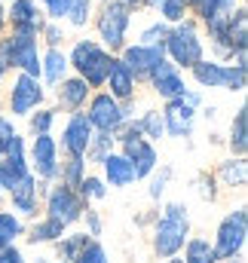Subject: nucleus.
I'll return each instance as SVG.
<instances>
[{
  "label": "nucleus",
  "instance_id": "423d86ee",
  "mask_svg": "<svg viewBox=\"0 0 248 263\" xmlns=\"http://www.w3.org/2000/svg\"><path fill=\"white\" fill-rule=\"evenodd\" d=\"M245 239H248V208L239 205V208H233L230 214L221 217V223L215 230V239H211V248H215L218 260H230V257L242 254Z\"/></svg>",
  "mask_w": 248,
  "mask_h": 263
},
{
  "label": "nucleus",
  "instance_id": "9b49d317",
  "mask_svg": "<svg viewBox=\"0 0 248 263\" xmlns=\"http://www.w3.org/2000/svg\"><path fill=\"white\" fill-rule=\"evenodd\" d=\"M92 123L86 120V114L83 110H74V114H67V120H64L62 126V141H59V150H62L64 156H80V159H86V147H89V141H92Z\"/></svg>",
  "mask_w": 248,
  "mask_h": 263
},
{
  "label": "nucleus",
  "instance_id": "58836bf2",
  "mask_svg": "<svg viewBox=\"0 0 248 263\" xmlns=\"http://www.w3.org/2000/svg\"><path fill=\"white\" fill-rule=\"evenodd\" d=\"M70 263H111V260H108V251H104V245H101L98 239H89V242L80 248V254H77Z\"/></svg>",
  "mask_w": 248,
  "mask_h": 263
},
{
  "label": "nucleus",
  "instance_id": "8fccbe9b",
  "mask_svg": "<svg viewBox=\"0 0 248 263\" xmlns=\"http://www.w3.org/2000/svg\"><path fill=\"white\" fill-rule=\"evenodd\" d=\"M6 73H9V70H6V65L0 62V83H3V77H6Z\"/></svg>",
  "mask_w": 248,
  "mask_h": 263
},
{
  "label": "nucleus",
  "instance_id": "f8f14e48",
  "mask_svg": "<svg viewBox=\"0 0 248 263\" xmlns=\"http://www.w3.org/2000/svg\"><path fill=\"white\" fill-rule=\"evenodd\" d=\"M163 126H166V138H190L196 129V117L199 110L193 104H187L184 98H169L163 101Z\"/></svg>",
  "mask_w": 248,
  "mask_h": 263
},
{
  "label": "nucleus",
  "instance_id": "9d476101",
  "mask_svg": "<svg viewBox=\"0 0 248 263\" xmlns=\"http://www.w3.org/2000/svg\"><path fill=\"white\" fill-rule=\"evenodd\" d=\"M46 25V15L37 0H6V28L9 34L37 37Z\"/></svg>",
  "mask_w": 248,
  "mask_h": 263
},
{
  "label": "nucleus",
  "instance_id": "f704fd0d",
  "mask_svg": "<svg viewBox=\"0 0 248 263\" xmlns=\"http://www.w3.org/2000/svg\"><path fill=\"white\" fill-rule=\"evenodd\" d=\"M77 193L83 196V202L89 205V202H101V199H108V184H104V178L101 175H83V181L77 184Z\"/></svg>",
  "mask_w": 248,
  "mask_h": 263
},
{
  "label": "nucleus",
  "instance_id": "37998d69",
  "mask_svg": "<svg viewBox=\"0 0 248 263\" xmlns=\"http://www.w3.org/2000/svg\"><path fill=\"white\" fill-rule=\"evenodd\" d=\"M83 223H86V236L89 239H98L101 233H104V220H101V214L95 211V208H89L86 205V211H83V217H80Z\"/></svg>",
  "mask_w": 248,
  "mask_h": 263
},
{
  "label": "nucleus",
  "instance_id": "603ef678",
  "mask_svg": "<svg viewBox=\"0 0 248 263\" xmlns=\"http://www.w3.org/2000/svg\"><path fill=\"white\" fill-rule=\"evenodd\" d=\"M34 263H49V257H37Z\"/></svg>",
  "mask_w": 248,
  "mask_h": 263
},
{
  "label": "nucleus",
  "instance_id": "dca6fc26",
  "mask_svg": "<svg viewBox=\"0 0 248 263\" xmlns=\"http://www.w3.org/2000/svg\"><path fill=\"white\" fill-rule=\"evenodd\" d=\"M117 150L132 162V168H135V181H144V178L160 165V150H156V144L147 141V138L123 141V144H117Z\"/></svg>",
  "mask_w": 248,
  "mask_h": 263
},
{
  "label": "nucleus",
  "instance_id": "6ab92c4d",
  "mask_svg": "<svg viewBox=\"0 0 248 263\" xmlns=\"http://www.w3.org/2000/svg\"><path fill=\"white\" fill-rule=\"evenodd\" d=\"M70 73V65H67V52L62 46H46L40 52V83L46 89H56L64 77Z\"/></svg>",
  "mask_w": 248,
  "mask_h": 263
},
{
  "label": "nucleus",
  "instance_id": "c9c22d12",
  "mask_svg": "<svg viewBox=\"0 0 248 263\" xmlns=\"http://www.w3.org/2000/svg\"><path fill=\"white\" fill-rule=\"evenodd\" d=\"M86 165H89V162L80 159V156H64V162L59 165V181L77 190V184H80L83 175H86Z\"/></svg>",
  "mask_w": 248,
  "mask_h": 263
},
{
  "label": "nucleus",
  "instance_id": "864d4df0",
  "mask_svg": "<svg viewBox=\"0 0 248 263\" xmlns=\"http://www.w3.org/2000/svg\"><path fill=\"white\" fill-rule=\"evenodd\" d=\"M178 3H184L187 9H190V3H193V0H178Z\"/></svg>",
  "mask_w": 248,
  "mask_h": 263
},
{
  "label": "nucleus",
  "instance_id": "39448f33",
  "mask_svg": "<svg viewBox=\"0 0 248 263\" xmlns=\"http://www.w3.org/2000/svg\"><path fill=\"white\" fill-rule=\"evenodd\" d=\"M135 104H138V98H135V101H117V98L108 95L104 89H92V95H89L83 114H86V120L92 123L95 132H111V135H114L126 120L135 117Z\"/></svg>",
  "mask_w": 248,
  "mask_h": 263
},
{
  "label": "nucleus",
  "instance_id": "de8ad7c7",
  "mask_svg": "<svg viewBox=\"0 0 248 263\" xmlns=\"http://www.w3.org/2000/svg\"><path fill=\"white\" fill-rule=\"evenodd\" d=\"M166 263H184V260H181V254H172V257H166Z\"/></svg>",
  "mask_w": 248,
  "mask_h": 263
},
{
  "label": "nucleus",
  "instance_id": "6e6d98bb",
  "mask_svg": "<svg viewBox=\"0 0 248 263\" xmlns=\"http://www.w3.org/2000/svg\"><path fill=\"white\" fill-rule=\"evenodd\" d=\"M0 156H3V144H0Z\"/></svg>",
  "mask_w": 248,
  "mask_h": 263
},
{
  "label": "nucleus",
  "instance_id": "f03ea898",
  "mask_svg": "<svg viewBox=\"0 0 248 263\" xmlns=\"http://www.w3.org/2000/svg\"><path fill=\"white\" fill-rule=\"evenodd\" d=\"M190 239V214L181 202H169L163 208V214H156L153 220V254L156 257H172V254H181L184 242Z\"/></svg>",
  "mask_w": 248,
  "mask_h": 263
},
{
  "label": "nucleus",
  "instance_id": "13d9d810",
  "mask_svg": "<svg viewBox=\"0 0 248 263\" xmlns=\"http://www.w3.org/2000/svg\"><path fill=\"white\" fill-rule=\"evenodd\" d=\"M3 3H6V0H3Z\"/></svg>",
  "mask_w": 248,
  "mask_h": 263
},
{
  "label": "nucleus",
  "instance_id": "412c9836",
  "mask_svg": "<svg viewBox=\"0 0 248 263\" xmlns=\"http://www.w3.org/2000/svg\"><path fill=\"white\" fill-rule=\"evenodd\" d=\"M224 67L227 62H221V59H199L196 65L190 67L187 73L193 77V83H196V89H224Z\"/></svg>",
  "mask_w": 248,
  "mask_h": 263
},
{
  "label": "nucleus",
  "instance_id": "7ed1b4c3",
  "mask_svg": "<svg viewBox=\"0 0 248 263\" xmlns=\"http://www.w3.org/2000/svg\"><path fill=\"white\" fill-rule=\"evenodd\" d=\"M132 18H135V9L126 6L123 0H101V6H98L95 15H92V25H95L98 43H101L108 52L117 55L126 43H129Z\"/></svg>",
  "mask_w": 248,
  "mask_h": 263
},
{
  "label": "nucleus",
  "instance_id": "c85d7f7f",
  "mask_svg": "<svg viewBox=\"0 0 248 263\" xmlns=\"http://www.w3.org/2000/svg\"><path fill=\"white\" fill-rule=\"evenodd\" d=\"M25 120H28V132H31V135H49L52 126L59 123V107H43V104H40V107L31 110Z\"/></svg>",
  "mask_w": 248,
  "mask_h": 263
},
{
  "label": "nucleus",
  "instance_id": "49530a36",
  "mask_svg": "<svg viewBox=\"0 0 248 263\" xmlns=\"http://www.w3.org/2000/svg\"><path fill=\"white\" fill-rule=\"evenodd\" d=\"M156 3L160 0H141V6H147V9H156Z\"/></svg>",
  "mask_w": 248,
  "mask_h": 263
},
{
  "label": "nucleus",
  "instance_id": "bb28decb",
  "mask_svg": "<svg viewBox=\"0 0 248 263\" xmlns=\"http://www.w3.org/2000/svg\"><path fill=\"white\" fill-rule=\"evenodd\" d=\"M181 251H184V254H181L184 263H218V254H215L211 242L202 239V236H190Z\"/></svg>",
  "mask_w": 248,
  "mask_h": 263
},
{
  "label": "nucleus",
  "instance_id": "ea45409f",
  "mask_svg": "<svg viewBox=\"0 0 248 263\" xmlns=\"http://www.w3.org/2000/svg\"><path fill=\"white\" fill-rule=\"evenodd\" d=\"M37 40H43L46 46H62V43H64L62 22H49V18H46V25H43V31L37 34Z\"/></svg>",
  "mask_w": 248,
  "mask_h": 263
},
{
  "label": "nucleus",
  "instance_id": "5fc2aeb1",
  "mask_svg": "<svg viewBox=\"0 0 248 263\" xmlns=\"http://www.w3.org/2000/svg\"><path fill=\"white\" fill-rule=\"evenodd\" d=\"M0 205H3V190H0Z\"/></svg>",
  "mask_w": 248,
  "mask_h": 263
},
{
  "label": "nucleus",
  "instance_id": "1a4fd4ad",
  "mask_svg": "<svg viewBox=\"0 0 248 263\" xmlns=\"http://www.w3.org/2000/svg\"><path fill=\"white\" fill-rule=\"evenodd\" d=\"M43 211H46V217H52V220H59L64 227H74L80 217H83V211H86V202L83 196L74 190V187H67L62 181H56V184H49V190H46V196H43Z\"/></svg>",
  "mask_w": 248,
  "mask_h": 263
},
{
  "label": "nucleus",
  "instance_id": "2f4dec72",
  "mask_svg": "<svg viewBox=\"0 0 248 263\" xmlns=\"http://www.w3.org/2000/svg\"><path fill=\"white\" fill-rule=\"evenodd\" d=\"M248 86V62H227L224 67V89L233 95H242Z\"/></svg>",
  "mask_w": 248,
  "mask_h": 263
},
{
  "label": "nucleus",
  "instance_id": "e433bc0d",
  "mask_svg": "<svg viewBox=\"0 0 248 263\" xmlns=\"http://www.w3.org/2000/svg\"><path fill=\"white\" fill-rule=\"evenodd\" d=\"M169 28H172V25H166L163 18H156V22H150V25L141 28L138 43H144V46H163L166 37H169Z\"/></svg>",
  "mask_w": 248,
  "mask_h": 263
},
{
  "label": "nucleus",
  "instance_id": "0eeeda50",
  "mask_svg": "<svg viewBox=\"0 0 248 263\" xmlns=\"http://www.w3.org/2000/svg\"><path fill=\"white\" fill-rule=\"evenodd\" d=\"M40 104H46V86L31 77V73H22L15 70L9 89H6V110L12 120H25L31 110H37Z\"/></svg>",
  "mask_w": 248,
  "mask_h": 263
},
{
  "label": "nucleus",
  "instance_id": "aec40b11",
  "mask_svg": "<svg viewBox=\"0 0 248 263\" xmlns=\"http://www.w3.org/2000/svg\"><path fill=\"white\" fill-rule=\"evenodd\" d=\"M101 178H104L108 187L126 190V187L135 184V168H132V162L126 159L120 150H114V153H108V156L101 159Z\"/></svg>",
  "mask_w": 248,
  "mask_h": 263
},
{
  "label": "nucleus",
  "instance_id": "a18cd8bd",
  "mask_svg": "<svg viewBox=\"0 0 248 263\" xmlns=\"http://www.w3.org/2000/svg\"><path fill=\"white\" fill-rule=\"evenodd\" d=\"M6 31V3L0 0V34Z\"/></svg>",
  "mask_w": 248,
  "mask_h": 263
},
{
  "label": "nucleus",
  "instance_id": "c03bdc74",
  "mask_svg": "<svg viewBox=\"0 0 248 263\" xmlns=\"http://www.w3.org/2000/svg\"><path fill=\"white\" fill-rule=\"evenodd\" d=\"M0 263H28V260H25L22 248H15V245H6V248H0Z\"/></svg>",
  "mask_w": 248,
  "mask_h": 263
},
{
  "label": "nucleus",
  "instance_id": "4d7b16f0",
  "mask_svg": "<svg viewBox=\"0 0 248 263\" xmlns=\"http://www.w3.org/2000/svg\"><path fill=\"white\" fill-rule=\"evenodd\" d=\"M0 114H3V110H0Z\"/></svg>",
  "mask_w": 248,
  "mask_h": 263
},
{
  "label": "nucleus",
  "instance_id": "2eb2a0df",
  "mask_svg": "<svg viewBox=\"0 0 248 263\" xmlns=\"http://www.w3.org/2000/svg\"><path fill=\"white\" fill-rule=\"evenodd\" d=\"M3 196H9V208L22 217V220H31V217H37V211H40V193H37V178L28 172L25 178H19Z\"/></svg>",
  "mask_w": 248,
  "mask_h": 263
},
{
  "label": "nucleus",
  "instance_id": "5701e85b",
  "mask_svg": "<svg viewBox=\"0 0 248 263\" xmlns=\"http://www.w3.org/2000/svg\"><path fill=\"white\" fill-rule=\"evenodd\" d=\"M215 181L218 187H227V190H242L248 184V162L245 156H230L218 165L215 172Z\"/></svg>",
  "mask_w": 248,
  "mask_h": 263
},
{
  "label": "nucleus",
  "instance_id": "c756f323",
  "mask_svg": "<svg viewBox=\"0 0 248 263\" xmlns=\"http://www.w3.org/2000/svg\"><path fill=\"white\" fill-rule=\"evenodd\" d=\"M135 120H138V126H141V132H144V138H147V141H153V144H156V141H163V138H166L163 114H160L156 107H144Z\"/></svg>",
  "mask_w": 248,
  "mask_h": 263
},
{
  "label": "nucleus",
  "instance_id": "b1692460",
  "mask_svg": "<svg viewBox=\"0 0 248 263\" xmlns=\"http://www.w3.org/2000/svg\"><path fill=\"white\" fill-rule=\"evenodd\" d=\"M64 223H59V220H52V217H40V220H34L28 230H25V239L31 242V245H52L56 239H62L64 236Z\"/></svg>",
  "mask_w": 248,
  "mask_h": 263
},
{
  "label": "nucleus",
  "instance_id": "6e6552de",
  "mask_svg": "<svg viewBox=\"0 0 248 263\" xmlns=\"http://www.w3.org/2000/svg\"><path fill=\"white\" fill-rule=\"evenodd\" d=\"M59 165H62V150H59V141L49 135H31V144H28V168L34 178L40 181H49L56 184L59 181Z\"/></svg>",
  "mask_w": 248,
  "mask_h": 263
},
{
  "label": "nucleus",
  "instance_id": "09e8293b",
  "mask_svg": "<svg viewBox=\"0 0 248 263\" xmlns=\"http://www.w3.org/2000/svg\"><path fill=\"white\" fill-rule=\"evenodd\" d=\"M126 6H132V9H138V6H141V0H123Z\"/></svg>",
  "mask_w": 248,
  "mask_h": 263
},
{
  "label": "nucleus",
  "instance_id": "3c124183",
  "mask_svg": "<svg viewBox=\"0 0 248 263\" xmlns=\"http://www.w3.org/2000/svg\"><path fill=\"white\" fill-rule=\"evenodd\" d=\"M218 263H242L239 257H230V260H218Z\"/></svg>",
  "mask_w": 248,
  "mask_h": 263
},
{
  "label": "nucleus",
  "instance_id": "4c0bfd02",
  "mask_svg": "<svg viewBox=\"0 0 248 263\" xmlns=\"http://www.w3.org/2000/svg\"><path fill=\"white\" fill-rule=\"evenodd\" d=\"M156 12H160V18L166 25H178V22H184L187 15H190V9H187L184 3H178V0H160Z\"/></svg>",
  "mask_w": 248,
  "mask_h": 263
},
{
  "label": "nucleus",
  "instance_id": "393cba45",
  "mask_svg": "<svg viewBox=\"0 0 248 263\" xmlns=\"http://www.w3.org/2000/svg\"><path fill=\"white\" fill-rule=\"evenodd\" d=\"M227 150L230 156H245L248 150V107L242 104L230 123V132H227Z\"/></svg>",
  "mask_w": 248,
  "mask_h": 263
},
{
  "label": "nucleus",
  "instance_id": "473e14b6",
  "mask_svg": "<svg viewBox=\"0 0 248 263\" xmlns=\"http://www.w3.org/2000/svg\"><path fill=\"white\" fill-rule=\"evenodd\" d=\"M172 165H156L144 181H147V196L153 199V202H160V199L166 196V190H169V184H172Z\"/></svg>",
  "mask_w": 248,
  "mask_h": 263
},
{
  "label": "nucleus",
  "instance_id": "a211bd4d",
  "mask_svg": "<svg viewBox=\"0 0 248 263\" xmlns=\"http://www.w3.org/2000/svg\"><path fill=\"white\" fill-rule=\"evenodd\" d=\"M138 80H135V73L129 70V67L114 55V62H111V70H108V80H104V92L108 95H114L117 101H135L138 98Z\"/></svg>",
  "mask_w": 248,
  "mask_h": 263
},
{
  "label": "nucleus",
  "instance_id": "72a5a7b5",
  "mask_svg": "<svg viewBox=\"0 0 248 263\" xmlns=\"http://www.w3.org/2000/svg\"><path fill=\"white\" fill-rule=\"evenodd\" d=\"M92 15H95V0H70L64 22H67L70 28H77V31H80V28L92 25Z\"/></svg>",
  "mask_w": 248,
  "mask_h": 263
},
{
  "label": "nucleus",
  "instance_id": "cd10ccee",
  "mask_svg": "<svg viewBox=\"0 0 248 263\" xmlns=\"http://www.w3.org/2000/svg\"><path fill=\"white\" fill-rule=\"evenodd\" d=\"M114 150H117V138H114L111 132H95L92 141H89V147H86V162L101 165V159H104L108 153H114Z\"/></svg>",
  "mask_w": 248,
  "mask_h": 263
},
{
  "label": "nucleus",
  "instance_id": "a19ab883",
  "mask_svg": "<svg viewBox=\"0 0 248 263\" xmlns=\"http://www.w3.org/2000/svg\"><path fill=\"white\" fill-rule=\"evenodd\" d=\"M196 193H199L202 202H215V199H218V181H215V175L202 172V175L196 178Z\"/></svg>",
  "mask_w": 248,
  "mask_h": 263
},
{
  "label": "nucleus",
  "instance_id": "a878e982",
  "mask_svg": "<svg viewBox=\"0 0 248 263\" xmlns=\"http://www.w3.org/2000/svg\"><path fill=\"white\" fill-rule=\"evenodd\" d=\"M25 230H28V223H25L12 208H3V205H0V248L15 245L19 236H25Z\"/></svg>",
  "mask_w": 248,
  "mask_h": 263
},
{
  "label": "nucleus",
  "instance_id": "f3484780",
  "mask_svg": "<svg viewBox=\"0 0 248 263\" xmlns=\"http://www.w3.org/2000/svg\"><path fill=\"white\" fill-rule=\"evenodd\" d=\"M89 95H92V86H89L83 77L67 73L62 83L56 86V107L64 110V114L83 110V107H86V101H89Z\"/></svg>",
  "mask_w": 248,
  "mask_h": 263
},
{
  "label": "nucleus",
  "instance_id": "20e7f679",
  "mask_svg": "<svg viewBox=\"0 0 248 263\" xmlns=\"http://www.w3.org/2000/svg\"><path fill=\"white\" fill-rule=\"evenodd\" d=\"M111 62H114V52H108L98 40H74L70 52H67V65H70V73L83 77L92 89H101L104 80H108V70H111Z\"/></svg>",
  "mask_w": 248,
  "mask_h": 263
},
{
  "label": "nucleus",
  "instance_id": "4468645a",
  "mask_svg": "<svg viewBox=\"0 0 248 263\" xmlns=\"http://www.w3.org/2000/svg\"><path fill=\"white\" fill-rule=\"evenodd\" d=\"M147 89H150L160 101L178 98V95H184V89H187L184 70H178L169 59H163V62H156V67L150 70V77H147Z\"/></svg>",
  "mask_w": 248,
  "mask_h": 263
},
{
  "label": "nucleus",
  "instance_id": "7c9ffc66",
  "mask_svg": "<svg viewBox=\"0 0 248 263\" xmlns=\"http://www.w3.org/2000/svg\"><path fill=\"white\" fill-rule=\"evenodd\" d=\"M86 242H89L86 233H67V230H64V236L52 242V248H56V254H59V260L62 263H70L77 254H80V248H83Z\"/></svg>",
  "mask_w": 248,
  "mask_h": 263
},
{
  "label": "nucleus",
  "instance_id": "4be33fe9",
  "mask_svg": "<svg viewBox=\"0 0 248 263\" xmlns=\"http://www.w3.org/2000/svg\"><path fill=\"white\" fill-rule=\"evenodd\" d=\"M239 6H242V0H193L190 15L199 25H208V22H218V18H230Z\"/></svg>",
  "mask_w": 248,
  "mask_h": 263
},
{
  "label": "nucleus",
  "instance_id": "ddd939ff",
  "mask_svg": "<svg viewBox=\"0 0 248 263\" xmlns=\"http://www.w3.org/2000/svg\"><path fill=\"white\" fill-rule=\"evenodd\" d=\"M117 59L123 62L132 73H135V80L138 83H147V77H150V70L156 67V62H163L166 59V52H163V46H144V43H126L123 49L117 52Z\"/></svg>",
  "mask_w": 248,
  "mask_h": 263
},
{
  "label": "nucleus",
  "instance_id": "f257e3e1",
  "mask_svg": "<svg viewBox=\"0 0 248 263\" xmlns=\"http://www.w3.org/2000/svg\"><path fill=\"white\" fill-rule=\"evenodd\" d=\"M163 52L178 70H190L199 59H205V34H202V25L187 15L184 22L172 25L169 28V37L163 43Z\"/></svg>",
  "mask_w": 248,
  "mask_h": 263
},
{
  "label": "nucleus",
  "instance_id": "79ce46f5",
  "mask_svg": "<svg viewBox=\"0 0 248 263\" xmlns=\"http://www.w3.org/2000/svg\"><path fill=\"white\" fill-rule=\"evenodd\" d=\"M37 3H40L43 15H46L49 22H64L67 6H70V0H37Z\"/></svg>",
  "mask_w": 248,
  "mask_h": 263
}]
</instances>
